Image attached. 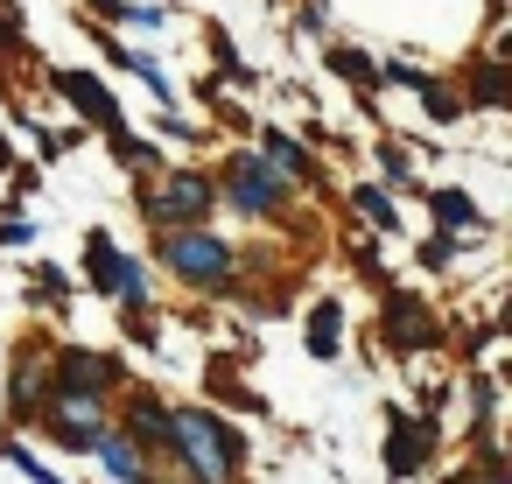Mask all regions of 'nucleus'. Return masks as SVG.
<instances>
[{"label":"nucleus","mask_w":512,"mask_h":484,"mask_svg":"<svg viewBox=\"0 0 512 484\" xmlns=\"http://www.w3.org/2000/svg\"><path fill=\"white\" fill-rule=\"evenodd\" d=\"M0 8H8V0H0Z\"/></svg>","instance_id":"nucleus-30"},{"label":"nucleus","mask_w":512,"mask_h":484,"mask_svg":"<svg viewBox=\"0 0 512 484\" xmlns=\"http://www.w3.org/2000/svg\"><path fill=\"white\" fill-rule=\"evenodd\" d=\"M379 169H386V183L407 190V148H400V141H379Z\"/></svg>","instance_id":"nucleus-22"},{"label":"nucleus","mask_w":512,"mask_h":484,"mask_svg":"<svg viewBox=\"0 0 512 484\" xmlns=\"http://www.w3.org/2000/svg\"><path fill=\"white\" fill-rule=\"evenodd\" d=\"M50 85H57V92H64V99H71V106H78L92 127H106V141H120V134H127V113L113 106V92H106L92 71H57Z\"/></svg>","instance_id":"nucleus-8"},{"label":"nucleus","mask_w":512,"mask_h":484,"mask_svg":"<svg viewBox=\"0 0 512 484\" xmlns=\"http://www.w3.org/2000/svg\"><path fill=\"white\" fill-rule=\"evenodd\" d=\"M309 351H316V358H337V351H344V302L323 295V302L309 309Z\"/></svg>","instance_id":"nucleus-15"},{"label":"nucleus","mask_w":512,"mask_h":484,"mask_svg":"<svg viewBox=\"0 0 512 484\" xmlns=\"http://www.w3.org/2000/svg\"><path fill=\"white\" fill-rule=\"evenodd\" d=\"M43 393H50V344H29L8 372V421H36Z\"/></svg>","instance_id":"nucleus-9"},{"label":"nucleus","mask_w":512,"mask_h":484,"mask_svg":"<svg viewBox=\"0 0 512 484\" xmlns=\"http://www.w3.org/2000/svg\"><path fill=\"white\" fill-rule=\"evenodd\" d=\"M211 386H225V365H211ZM218 400H232V407H246V414H260V407H267L246 379H232V393H218Z\"/></svg>","instance_id":"nucleus-21"},{"label":"nucleus","mask_w":512,"mask_h":484,"mask_svg":"<svg viewBox=\"0 0 512 484\" xmlns=\"http://www.w3.org/2000/svg\"><path fill=\"white\" fill-rule=\"evenodd\" d=\"M36 281H43V295H50V302H71V281H64V267H36Z\"/></svg>","instance_id":"nucleus-25"},{"label":"nucleus","mask_w":512,"mask_h":484,"mask_svg":"<svg viewBox=\"0 0 512 484\" xmlns=\"http://www.w3.org/2000/svg\"><path fill=\"white\" fill-rule=\"evenodd\" d=\"M260 162H267V169H274V176H281L288 190H316V183H323L316 155H309L302 141H288L281 127H267V134H260Z\"/></svg>","instance_id":"nucleus-10"},{"label":"nucleus","mask_w":512,"mask_h":484,"mask_svg":"<svg viewBox=\"0 0 512 484\" xmlns=\"http://www.w3.org/2000/svg\"><path fill=\"white\" fill-rule=\"evenodd\" d=\"M379 330H386V351H435V344H442V323L428 316V302H421L414 288H386Z\"/></svg>","instance_id":"nucleus-7"},{"label":"nucleus","mask_w":512,"mask_h":484,"mask_svg":"<svg viewBox=\"0 0 512 484\" xmlns=\"http://www.w3.org/2000/svg\"><path fill=\"white\" fill-rule=\"evenodd\" d=\"M155 260L190 295H239V253L211 225H169V232H155Z\"/></svg>","instance_id":"nucleus-2"},{"label":"nucleus","mask_w":512,"mask_h":484,"mask_svg":"<svg viewBox=\"0 0 512 484\" xmlns=\"http://www.w3.org/2000/svg\"><path fill=\"white\" fill-rule=\"evenodd\" d=\"M0 463H15V470H22L29 484H57V470H43V463H36V456H29V449H22L15 435H0Z\"/></svg>","instance_id":"nucleus-20"},{"label":"nucleus","mask_w":512,"mask_h":484,"mask_svg":"<svg viewBox=\"0 0 512 484\" xmlns=\"http://www.w3.org/2000/svg\"><path fill=\"white\" fill-rule=\"evenodd\" d=\"M36 421H43L64 449H99V442H106V428H113V393H99V386H85V379H57V372H50V393H43Z\"/></svg>","instance_id":"nucleus-3"},{"label":"nucleus","mask_w":512,"mask_h":484,"mask_svg":"<svg viewBox=\"0 0 512 484\" xmlns=\"http://www.w3.org/2000/svg\"><path fill=\"white\" fill-rule=\"evenodd\" d=\"M50 372H57V379H85V386H99V393H113V386H127V372H120V358H106V351H78V344H64V351H50Z\"/></svg>","instance_id":"nucleus-12"},{"label":"nucleus","mask_w":512,"mask_h":484,"mask_svg":"<svg viewBox=\"0 0 512 484\" xmlns=\"http://www.w3.org/2000/svg\"><path fill=\"white\" fill-rule=\"evenodd\" d=\"M162 134H169V141H197V127H190V120H176V113H162Z\"/></svg>","instance_id":"nucleus-26"},{"label":"nucleus","mask_w":512,"mask_h":484,"mask_svg":"<svg viewBox=\"0 0 512 484\" xmlns=\"http://www.w3.org/2000/svg\"><path fill=\"white\" fill-rule=\"evenodd\" d=\"M428 442H435V435H428L414 414H400V407L386 414V470H393V477H414V470L428 463Z\"/></svg>","instance_id":"nucleus-11"},{"label":"nucleus","mask_w":512,"mask_h":484,"mask_svg":"<svg viewBox=\"0 0 512 484\" xmlns=\"http://www.w3.org/2000/svg\"><path fill=\"white\" fill-rule=\"evenodd\" d=\"M92 8H99V15H120V0H92Z\"/></svg>","instance_id":"nucleus-27"},{"label":"nucleus","mask_w":512,"mask_h":484,"mask_svg":"<svg viewBox=\"0 0 512 484\" xmlns=\"http://www.w3.org/2000/svg\"><path fill=\"white\" fill-rule=\"evenodd\" d=\"M0 169H8V134H0Z\"/></svg>","instance_id":"nucleus-28"},{"label":"nucleus","mask_w":512,"mask_h":484,"mask_svg":"<svg viewBox=\"0 0 512 484\" xmlns=\"http://www.w3.org/2000/svg\"><path fill=\"white\" fill-rule=\"evenodd\" d=\"M421 99H428V120H456V113H463V99H449L435 78H428V92H421Z\"/></svg>","instance_id":"nucleus-23"},{"label":"nucleus","mask_w":512,"mask_h":484,"mask_svg":"<svg viewBox=\"0 0 512 484\" xmlns=\"http://www.w3.org/2000/svg\"><path fill=\"white\" fill-rule=\"evenodd\" d=\"M449 253H456V239H442V232H435V239L421 246V267H428V274H442V267H449Z\"/></svg>","instance_id":"nucleus-24"},{"label":"nucleus","mask_w":512,"mask_h":484,"mask_svg":"<svg viewBox=\"0 0 512 484\" xmlns=\"http://www.w3.org/2000/svg\"><path fill=\"white\" fill-rule=\"evenodd\" d=\"M218 197H232V204H239V211H253V218H281L295 190H288L260 155H232V162H225V176H218Z\"/></svg>","instance_id":"nucleus-6"},{"label":"nucleus","mask_w":512,"mask_h":484,"mask_svg":"<svg viewBox=\"0 0 512 484\" xmlns=\"http://www.w3.org/2000/svg\"><path fill=\"white\" fill-rule=\"evenodd\" d=\"M470 106H477V113L505 106V57H477V71H470Z\"/></svg>","instance_id":"nucleus-18"},{"label":"nucleus","mask_w":512,"mask_h":484,"mask_svg":"<svg viewBox=\"0 0 512 484\" xmlns=\"http://www.w3.org/2000/svg\"><path fill=\"white\" fill-rule=\"evenodd\" d=\"M92 456L106 463V477H113V484H155V470H148V449H141L134 435H120V428H106V442H99Z\"/></svg>","instance_id":"nucleus-13"},{"label":"nucleus","mask_w":512,"mask_h":484,"mask_svg":"<svg viewBox=\"0 0 512 484\" xmlns=\"http://www.w3.org/2000/svg\"><path fill=\"white\" fill-rule=\"evenodd\" d=\"M85 267H92V281H99L127 316H148V267H141L134 253H120L106 225H92V232H85Z\"/></svg>","instance_id":"nucleus-5"},{"label":"nucleus","mask_w":512,"mask_h":484,"mask_svg":"<svg viewBox=\"0 0 512 484\" xmlns=\"http://www.w3.org/2000/svg\"><path fill=\"white\" fill-rule=\"evenodd\" d=\"M428 211L442 218V239H456L463 225H484V211H477L463 190H428Z\"/></svg>","instance_id":"nucleus-16"},{"label":"nucleus","mask_w":512,"mask_h":484,"mask_svg":"<svg viewBox=\"0 0 512 484\" xmlns=\"http://www.w3.org/2000/svg\"><path fill=\"white\" fill-rule=\"evenodd\" d=\"M211 204H218V183H211L204 169H162V190L141 183V218H148L155 232H169V225H204Z\"/></svg>","instance_id":"nucleus-4"},{"label":"nucleus","mask_w":512,"mask_h":484,"mask_svg":"<svg viewBox=\"0 0 512 484\" xmlns=\"http://www.w3.org/2000/svg\"><path fill=\"white\" fill-rule=\"evenodd\" d=\"M351 211H365V225H372V232H400L393 197H386V190H372V183H358V190H351Z\"/></svg>","instance_id":"nucleus-19"},{"label":"nucleus","mask_w":512,"mask_h":484,"mask_svg":"<svg viewBox=\"0 0 512 484\" xmlns=\"http://www.w3.org/2000/svg\"><path fill=\"white\" fill-rule=\"evenodd\" d=\"M498 8H505V0H491V15H498Z\"/></svg>","instance_id":"nucleus-29"},{"label":"nucleus","mask_w":512,"mask_h":484,"mask_svg":"<svg viewBox=\"0 0 512 484\" xmlns=\"http://www.w3.org/2000/svg\"><path fill=\"white\" fill-rule=\"evenodd\" d=\"M162 428H169V407H162L148 386H134V393H127V421H120V435H134V442L148 449V442H162Z\"/></svg>","instance_id":"nucleus-14"},{"label":"nucleus","mask_w":512,"mask_h":484,"mask_svg":"<svg viewBox=\"0 0 512 484\" xmlns=\"http://www.w3.org/2000/svg\"><path fill=\"white\" fill-rule=\"evenodd\" d=\"M330 71H337V78H351V85L365 92V106H372V92H379V64H372L365 50H351V43H337V50H330Z\"/></svg>","instance_id":"nucleus-17"},{"label":"nucleus","mask_w":512,"mask_h":484,"mask_svg":"<svg viewBox=\"0 0 512 484\" xmlns=\"http://www.w3.org/2000/svg\"><path fill=\"white\" fill-rule=\"evenodd\" d=\"M162 449L190 470V484H232L246 470V435L211 414V407H169V428H162Z\"/></svg>","instance_id":"nucleus-1"}]
</instances>
